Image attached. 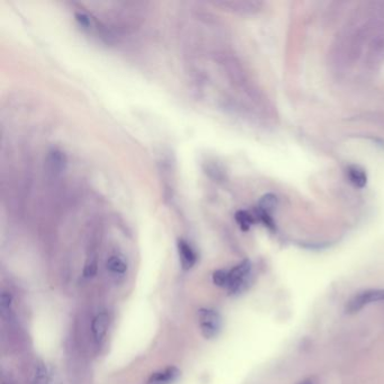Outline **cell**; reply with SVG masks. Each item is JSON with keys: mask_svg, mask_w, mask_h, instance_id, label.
<instances>
[{"mask_svg": "<svg viewBox=\"0 0 384 384\" xmlns=\"http://www.w3.org/2000/svg\"><path fill=\"white\" fill-rule=\"evenodd\" d=\"M252 271V263L247 259L232 267L231 270H223V287L231 294L241 293L249 285Z\"/></svg>", "mask_w": 384, "mask_h": 384, "instance_id": "cell-1", "label": "cell"}, {"mask_svg": "<svg viewBox=\"0 0 384 384\" xmlns=\"http://www.w3.org/2000/svg\"><path fill=\"white\" fill-rule=\"evenodd\" d=\"M377 302H384V289H369L359 291L348 300L345 311L348 314H355L363 310L365 306Z\"/></svg>", "mask_w": 384, "mask_h": 384, "instance_id": "cell-2", "label": "cell"}, {"mask_svg": "<svg viewBox=\"0 0 384 384\" xmlns=\"http://www.w3.org/2000/svg\"><path fill=\"white\" fill-rule=\"evenodd\" d=\"M199 323L202 335L206 339H212L219 335L222 328V318L218 311L201 309L199 311Z\"/></svg>", "mask_w": 384, "mask_h": 384, "instance_id": "cell-3", "label": "cell"}, {"mask_svg": "<svg viewBox=\"0 0 384 384\" xmlns=\"http://www.w3.org/2000/svg\"><path fill=\"white\" fill-rule=\"evenodd\" d=\"M68 166L66 153L59 149H51L45 158V171L51 178H59Z\"/></svg>", "mask_w": 384, "mask_h": 384, "instance_id": "cell-4", "label": "cell"}, {"mask_svg": "<svg viewBox=\"0 0 384 384\" xmlns=\"http://www.w3.org/2000/svg\"><path fill=\"white\" fill-rule=\"evenodd\" d=\"M215 6L221 7L223 10L238 15H253L258 13L263 7V3L253 2V0H225V2L214 3Z\"/></svg>", "mask_w": 384, "mask_h": 384, "instance_id": "cell-5", "label": "cell"}, {"mask_svg": "<svg viewBox=\"0 0 384 384\" xmlns=\"http://www.w3.org/2000/svg\"><path fill=\"white\" fill-rule=\"evenodd\" d=\"M106 270L110 276L119 281L125 276L129 270V264L123 255L113 254L106 260Z\"/></svg>", "mask_w": 384, "mask_h": 384, "instance_id": "cell-6", "label": "cell"}, {"mask_svg": "<svg viewBox=\"0 0 384 384\" xmlns=\"http://www.w3.org/2000/svg\"><path fill=\"white\" fill-rule=\"evenodd\" d=\"M180 376V371L176 366H168V368L156 372L151 375L145 384H174Z\"/></svg>", "mask_w": 384, "mask_h": 384, "instance_id": "cell-7", "label": "cell"}, {"mask_svg": "<svg viewBox=\"0 0 384 384\" xmlns=\"http://www.w3.org/2000/svg\"><path fill=\"white\" fill-rule=\"evenodd\" d=\"M178 248V255H179V260L182 264L183 270L188 271L190 270L196 264L197 256L194 252V249L191 248L190 244L185 241L184 239H179L177 243Z\"/></svg>", "mask_w": 384, "mask_h": 384, "instance_id": "cell-8", "label": "cell"}, {"mask_svg": "<svg viewBox=\"0 0 384 384\" xmlns=\"http://www.w3.org/2000/svg\"><path fill=\"white\" fill-rule=\"evenodd\" d=\"M109 318L106 312L97 313L91 322V333L97 344H101L108 329Z\"/></svg>", "mask_w": 384, "mask_h": 384, "instance_id": "cell-9", "label": "cell"}, {"mask_svg": "<svg viewBox=\"0 0 384 384\" xmlns=\"http://www.w3.org/2000/svg\"><path fill=\"white\" fill-rule=\"evenodd\" d=\"M347 175L351 183L357 188H364L368 184V175L363 168L357 165H351L347 168Z\"/></svg>", "mask_w": 384, "mask_h": 384, "instance_id": "cell-10", "label": "cell"}, {"mask_svg": "<svg viewBox=\"0 0 384 384\" xmlns=\"http://www.w3.org/2000/svg\"><path fill=\"white\" fill-rule=\"evenodd\" d=\"M51 374L45 364L39 362L35 364L32 377V384H50Z\"/></svg>", "mask_w": 384, "mask_h": 384, "instance_id": "cell-11", "label": "cell"}, {"mask_svg": "<svg viewBox=\"0 0 384 384\" xmlns=\"http://www.w3.org/2000/svg\"><path fill=\"white\" fill-rule=\"evenodd\" d=\"M277 203H278L277 196L275 194L268 193V194L264 195L259 200L257 208H256V209H258V211H260V212H264V213L272 215V213L275 211V208L277 206Z\"/></svg>", "mask_w": 384, "mask_h": 384, "instance_id": "cell-12", "label": "cell"}, {"mask_svg": "<svg viewBox=\"0 0 384 384\" xmlns=\"http://www.w3.org/2000/svg\"><path fill=\"white\" fill-rule=\"evenodd\" d=\"M235 219L242 231H248L252 228V225L256 222V220H257L255 215L247 211H243V209H240V211H238L236 213Z\"/></svg>", "mask_w": 384, "mask_h": 384, "instance_id": "cell-13", "label": "cell"}, {"mask_svg": "<svg viewBox=\"0 0 384 384\" xmlns=\"http://www.w3.org/2000/svg\"><path fill=\"white\" fill-rule=\"evenodd\" d=\"M11 295L7 292H3L0 296V310H2L3 318L8 317L11 312Z\"/></svg>", "mask_w": 384, "mask_h": 384, "instance_id": "cell-14", "label": "cell"}, {"mask_svg": "<svg viewBox=\"0 0 384 384\" xmlns=\"http://www.w3.org/2000/svg\"><path fill=\"white\" fill-rule=\"evenodd\" d=\"M96 270H97L96 260H95V259H92V260L88 261V263L86 264L85 271H84V274H85L86 277H91V276H94V275H95Z\"/></svg>", "mask_w": 384, "mask_h": 384, "instance_id": "cell-15", "label": "cell"}, {"mask_svg": "<svg viewBox=\"0 0 384 384\" xmlns=\"http://www.w3.org/2000/svg\"><path fill=\"white\" fill-rule=\"evenodd\" d=\"M50 384H63L59 379H57L56 376L54 375H51V380H50Z\"/></svg>", "mask_w": 384, "mask_h": 384, "instance_id": "cell-16", "label": "cell"}, {"mask_svg": "<svg viewBox=\"0 0 384 384\" xmlns=\"http://www.w3.org/2000/svg\"><path fill=\"white\" fill-rule=\"evenodd\" d=\"M299 384H313V383H312V381H311V380H304V381L300 382Z\"/></svg>", "mask_w": 384, "mask_h": 384, "instance_id": "cell-17", "label": "cell"}]
</instances>
